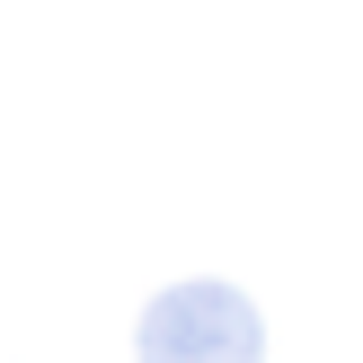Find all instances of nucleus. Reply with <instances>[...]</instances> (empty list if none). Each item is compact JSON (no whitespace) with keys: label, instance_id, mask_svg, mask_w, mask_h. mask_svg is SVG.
I'll return each instance as SVG.
<instances>
[{"label":"nucleus","instance_id":"obj_1","mask_svg":"<svg viewBox=\"0 0 363 363\" xmlns=\"http://www.w3.org/2000/svg\"><path fill=\"white\" fill-rule=\"evenodd\" d=\"M133 363H266V311L222 275L160 284L133 319Z\"/></svg>","mask_w":363,"mask_h":363}]
</instances>
